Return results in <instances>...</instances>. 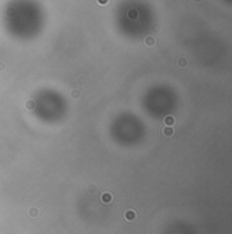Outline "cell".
<instances>
[{
  "label": "cell",
  "mask_w": 232,
  "mask_h": 234,
  "mask_svg": "<svg viewBox=\"0 0 232 234\" xmlns=\"http://www.w3.org/2000/svg\"><path fill=\"white\" fill-rule=\"evenodd\" d=\"M163 121H164L166 127H173L174 124H175V119H174V116H166Z\"/></svg>",
  "instance_id": "obj_4"
},
{
  "label": "cell",
  "mask_w": 232,
  "mask_h": 234,
  "mask_svg": "<svg viewBox=\"0 0 232 234\" xmlns=\"http://www.w3.org/2000/svg\"><path fill=\"white\" fill-rule=\"evenodd\" d=\"M101 200H102V203H105V204H109V203L113 202V195L109 193V192H105V193L101 196Z\"/></svg>",
  "instance_id": "obj_2"
},
{
  "label": "cell",
  "mask_w": 232,
  "mask_h": 234,
  "mask_svg": "<svg viewBox=\"0 0 232 234\" xmlns=\"http://www.w3.org/2000/svg\"><path fill=\"white\" fill-rule=\"evenodd\" d=\"M4 70H6V64L3 61H0V72H3Z\"/></svg>",
  "instance_id": "obj_12"
},
{
  "label": "cell",
  "mask_w": 232,
  "mask_h": 234,
  "mask_svg": "<svg viewBox=\"0 0 232 234\" xmlns=\"http://www.w3.org/2000/svg\"><path fill=\"white\" fill-rule=\"evenodd\" d=\"M124 219H125V221H128V222H132V221H134V219H136V211L128 210L125 212V215H124Z\"/></svg>",
  "instance_id": "obj_1"
},
{
  "label": "cell",
  "mask_w": 232,
  "mask_h": 234,
  "mask_svg": "<svg viewBox=\"0 0 232 234\" xmlns=\"http://www.w3.org/2000/svg\"><path fill=\"white\" fill-rule=\"evenodd\" d=\"M144 44L147 45V46H155L156 45V40H155V37H152V36H148V37H145L144 38Z\"/></svg>",
  "instance_id": "obj_3"
},
{
  "label": "cell",
  "mask_w": 232,
  "mask_h": 234,
  "mask_svg": "<svg viewBox=\"0 0 232 234\" xmlns=\"http://www.w3.org/2000/svg\"><path fill=\"white\" fill-rule=\"evenodd\" d=\"M163 135L164 136H173L174 135V129L171 127H164V129H163Z\"/></svg>",
  "instance_id": "obj_9"
},
{
  "label": "cell",
  "mask_w": 232,
  "mask_h": 234,
  "mask_svg": "<svg viewBox=\"0 0 232 234\" xmlns=\"http://www.w3.org/2000/svg\"><path fill=\"white\" fill-rule=\"evenodd\" d=\"M71 97H72V99H79L80 98V90H79V89L71 90Z\"/></svg>",
  "instance_id": "obj_8"
},
{
  "label": "cell",
  "mask_w": 232,
  "mask_h": 234,
  "mask_svg": "<svg viewBox=\"0 0 232 234\" xmlns=\"http://www.w3.org/2000/svg\"><path fill=\"white\" fill-rule=\"evenodd\" d=\"M34 106H36V102H34L33 99H29V101L24 102V109H27V110H33Z\"/></svg>",
  "instance_id": "obj_6"
},
{
  "label": "cell",
  "mask_w": 232,
  "mask_h": 234,
  "mask_svg": "<svg viewBox=\"0 0 232 234\" xmlns=\"http://www.w3.org/2000/svg\"><path fill=\"white\" fill-rule=\"evenodd\" d=\"M194 1H196V3H198V1H201V0H194Z\"/></svg>",
  "instance_id": "obj_13"
},
{
  "label": "cell",
  "mask_w": 232,
  "mask_h": 234,
  "mask_svg": "<svg viewBox=\"0 0 232 234\" xmlns=\"http://www.w3.org/2000/svg\"><path fill=\"white\" fill-rule=\"evenodd\" d=\"M177 64L179 65L181 68H185L186 65H187V60L185 59V57H179V59L177 60Z\"/></svg>",
  "instance_id": "obj_7"
},
{
  "label": "cell",
  "mask_w": 232,
  "mask_h": 234,
  "mask_svg": "<svg viewBox=\"0 0 232 234\" xmlns=\"http://www.w3.org/2000/svg\"><path fill=\"white\" fill-rule=\"evenodd\" d=\"M96 3H98L99 6H106V4L109 3V0H96Z\"/></svg>",
  "instance_id": "obj_10"
},
{
  "label": "cell",
  "mask_w": 232,
  "mask_h": 234,
  "mask_svg": "<svg viewBox=\"0 0 232 234\" xmlns=\"http://www.w3.org/2000/svg\"><path fill=\"white\" fill-rule=\"evenodd\" d=\"M38 215H39V210L37 207H31V208L29 210V216H30V218H37Z\"/></svg>",
  "instance_id": "obj_5"
},
{
  "label": "cell",
  "mask_w": 232,
  "mask_h": 234,
  "mask_svg": "<svg viewBox=\"0 0 232 234\" xmlns=\"http://www.w3.org/2000/svg\"><path fill=\"white\" fill-rule=\"evenodd\" d=\"M95 190H96V187H95V185H90V187H88V192H91V193H94Z\"/></svg>",
  "instance_id": "obj_11"
}]
</instances>
